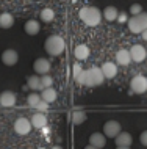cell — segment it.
Returning a JSON list of instances; mask_svg holds the SVG:
<instances>
[{
  "instance_id": "cell-1",
  "label": "cell",
  "mask_w": 147,
  "mask_h": 149,
  "mask_svg": "<svg viewBox=\"0 0 147 149\" xmlns=\"http://www.w3.org/2000/svg\"><path fill=\"white\" fill-rule=\"evenodd\" d=\"M78 16H80L81 22L88 27H97L103 17L102 11H99V8H96V6H83L80 10V13H78Z\"/></svg>"
},
{
  "instance_id": "cell-2",
  "label": "cell",
  "mask_w": 147,
  "mask_h": 149,
  "mask_svg": "<svg viewBox=\"0 0 147 149\" xmlns=\"http://www.w3.org/2000/svg\"><path fill=\"white\" fill-rule=\"evenodd\" d=\"M44 49H46V52L49 55H52V57H58V55H61L63 52H64L66 41L59 35H52V36H49V38L46 39Z\"/></svg>"
},
{
  "instance_id": "cell-3",
  "label": "cell",
  "mask_w": 147,
  "mask_h": 149,
  "mask_svg": "<svg viewBox=\"0 0 147 149\" xmlns=\"http://www.w3.org/2000/svg\"><path fill=\"white\" fill-rule=\"evenodd\" d=\"M127 25H128V30L132 33H142L144 30H147V13L142 11V13L133 16L132 19H128Z\"/></svg>"
},
{
  "instance_id": "cell-4",
  "label": "cell",
  "mask_w": 147,
  "mask_h": 149,
  "mask_svg": "<svg viewBox=\"0 0 147 149\" xmlns=\"http://www.w3.org/2000/svg\"><path fill=\"white\" fill-rule=\"evenodd\" d=\"M105 82V75L100 68L92 66L89 69H86V86H100Z\"/></svg>"
},
{
  "instance_id": "cell-5",
  "label": "cell",
  "mask_w": 147,
  "mask_h": 149,
  "mask_svg": "<svg viewBox=\"0 0 147 149\" xmlns=\"http://www.w3.org/2000/svg\"><path fill=\"white\" fill-rule=\"evenodd\" d=\"M122 132V127H121V123L119 121H106L105 126H103V134L105 136H108V138H116V136Z\"/></svg>"
},
{
  "instance_id": "cell-6",
  "label": "cell",
  "mask_w": 147,
  "mask_h": 149,
  "mask_svg": "<svg viewBox=\"0 0 147 149\" xmlns=\"http://www.w3.org/2000/svg\"><path fill=\"white\" fill-rule=\"evenodd\" d=\"M130 88L136 94H144L147 91V79L144 75H135L132 82H130Z\"/></svg>"
},
{
  "instance_id": "cell-7",
  "label": "cell",
  "mask_w": 147,
  "mask_h": 149,
  "mask_svg": "<svg viewBox=\"0 0 147 149\" xmlns=\"http://www.w3.org/2000/svg\"><path fill=\"white\" fill-rule=\"evenodd\" d=\"M31 129H33V126H31V121L30 119L17 118L14 121V132L17 135H28Z\"/></svg>"
},
{
  "instance_id": "cell-8",
  "label": "cell",
  "mask_w": 147,
  "mask_h": 149,
  "mask_svg": "<svg viewBox=\"0 0 147 149\" xmlns=\"http://www.w3.org/2000/svg\"><path fill=\"white\" fill-rule=\"evenodd\" d=\"M130 57H132V61H135V63H142L147 57V49L144 46L135 44L130 49Z\"/></svg>"
},
{
  "instance_id": "cell-9",
  "label": "cell",
  "mask_w": 147,
  "mask_h": 149,
  "mask_svg": "<svg viewBox=\"0 0 147 149\" xmlns=\"http://www.w3.org/2000/svg\"><path fill=\"white\" fill-rule=\"evenodd\" d=\"M50 68H52V64L47 58H38L36 61L33 63V71H35V74H38V75L49 74Z\"/></svg>"
},
{
  "instance_id": "cell-10",
  "label": "cell",
  "mask_w": 147,
  "mask_h": 149,
  "mask_svg": "<svg viewBox=\"0 0 147 149\" xmlns=\"http://www.w3.org/2000/svg\"><path fill=\"white\" fill-rule=\"evenodd\" d=\"M19 61V54L14 49H6L2 54V63L5 66H14Z\"/></svg>"
},
{
  "instance_id": "cell-11",
  "label": "cell",
  "mask_w": 147,
  "mask_h": 149,
  "mask_svg": "<svg viewBox=\"0 0 147 149\" xmlns=\"http://www.w3.org/2000/svg\"><path fill=\"white\" fill-rule=\"evenodd\" d=\"M17 102V96L14 91H3L0 94V105L2 107H13Z\"/></svg>"
},
{
  "instance_id": "cell-12",
  "label": "cell",
  "mask_w": 147,
  "mask_h": 149,
  "mask_svg": "<svg viewBox=\"0 0 147 149\" xmlns=\"http://www.w3.org/2000/svg\"><path fill=\"white\" fill-rule=\"evenodd\" d=\"M100 69L103 72V75H105V79H114L117 75V66L113 61H105L100 66Z\"/></svg>"
},
{
  "instance_id": "cell-13",
  "label": "cell",
  "mask_w": 147,
  "mask_h": 149,
  "mask_svg": "<svg viewBox=\"0 0 147 149\" xmlns=\"http://www.w3.org/2000/svg\"><path fill=\"white\" fill-rule=\"evenodd\" d=\"M31 126H33L35 129H46L47 127V116L46 113H39V111H36L33 116H31Z\"/></svg>"
},
{
  "instance_id": "cell-14",
  "label": "cell",
  "mask_w": 147,
  "mask_h": 149,
  "mask_svg": "<svg viewBox=\"0 0 147 149\" xmlns=\"http://www.w3.org/2000/svg\"><path fill=\"white\" fill-rule=\"evenodd\" d=\"M116 63L121 66H128L132 63V57H130V50L127 49H121L116 52Z\"/></svg>"
},
{
  "instance_id": "cell-15",
  "label": "cell",
  "mask_w": 147,
  "mask_h": 149,
  "mask_svg": "<svg viewBox=\"0 0 147 149\" xmlns=\"http://www.w3.org/2000/svg\"><path fill=\"white\" fill-rule=\"evenodd\" d=\"M89 144H92V146L102 149V148L106 144V136H105V134H100V132H94V134L89 136Z\"/></svg>"
},
{
  "instance_id": "cell-16",
  "label": "cell",
  "mask_w": 147,
  "mask_h": 149,
  "mask_svg": "<svg viewBox=\"0 0 147 149\" xmlns=\"http://www.w3.org/2000/svg\"><path fill=\"white\" fill-rule=\"evenodd\" d=\"M41 99L44 100V102H47V104H52V102H55L57 100V97H58V93H57V90L55 88H44L41 93Z\"/></svg>"
},
{
  "instance_id": "cell-17",
  "label": "cell",
  "mask_w": 147,
  "mask_h": 149,
  "mask_svg": "<svg viewBox=\"0 0 147 149\" xmlns=\"http://www.w3.org/2000/svg\"><path fill=\"white\" fill-rule=\"evenodd\" d=\"M89 54H91V50H89V47L86 46V44H78V46L75 47V50H74V55H75V58H77L78 61H85V60L89 57Z\"/></svg>"
},
{
  "instance_id": "cell-18",
  "label": "cell",
  "mask_w": 147,
  "mask_h": 149,
  "mask_svg": "<svg viewBox=\"0 0 147 149\" xmlns=\"http://www.w3.org/2000/svg\"><path fill=\"white\" fill-rule=\"evenodd\" d=\"M25 33L30 35V36H35L39 33V30H41V25H39V22L36 21V19H30V21L25 22Z\"/></svg>"
},
{
  "instance_id": "cell-19",
  "label": "cell",
  "mask_w": 147,
  "mask_h": 149,
  "mask_svg": "<svg viewBox=\"0 0 147 149\" xmlns=\"http://www.w3.org/2000/svg\"><path fill=\"white\" fill-rule=\"evenodd\" d=\"M114 141H116V146H130L133 141V136L128 134V132H121L116 138H114Z\"/></svg>"
},
{
  "instance_id": "cell-20",
  "label": "cell",
  "mask_w": 147,
  "mask_h": 149,
  "mask_svg": "<svg viewBox=\"0 0 147 149\" xmlns=\"http://www.w3.org/2000/svg\"><path fill=\"white\" fill-rule=\"evenodd\" d=\"M27 83H28V88L33 91H42V85H41V75L35 74V75H30L27 79Z\"/></svg>"
},
{
  "instance_id": "cell-21",
  "label": "cell",
  "mask_w": 147,
  "mask_h": 149,
  "mask_svg": "<svg viewBox=\"0 0 147 149\" xmlns=\"http://www.w3.org/2000/svg\"><path fill=\"white\" fill-rule=\"evenodd\" d=\"M117 14H119V11H117V8L116 6H106L105 10H103V19L105 21H108V22H114L117 19Z\"/></svg>"
},
{
  "instance_id": "cell-22",
  "label": "cell",
  "mask_w": 147,
  "mask_h": 149,
  "mask_svg": "<svg viewBox=\"0 0 147 149\" xmlns=\"http://www.w3.org/2000/svg\"><path fill=\"white\" fill-rule=\"evenodd\" d=\"M14 25V17L10 13H2L0 14V29H11Z\"/></svg>"
},
{
  "instance_id": "cell-23",
  "label": "cell",
  "mask_w": 147,
  "mask_h": 149,
  "mask_svg": "<svg viewBox=\"0 0 147 149\" xmlns=\"http://www.w3.org/2000/svg\"><path fill=\"white\" fill-rule=\"evenodd\" d=\"M86 118H88V115H86V111H83L81 108H77V110L72 111V123L75 124V126L83 124L86 121Z\"/></svg>"
},
{
  "instance_id": "cell-24",
  "label": "cell",
  "mask_w": 147,
  "mask_h": 149,
  "mask_svg": "<svg viewBox=\"0 0 147 149\" xmlns=\"http://www.w3.org/2000/svg\"><path fill=\"white\" fill-rule=\"evenodd\" d=\"M39 16H41V21H42V22H47V24H49V22H52V21L55 19V11L52 10V8H44Z\"/></svg>"
},
{
  "instance_id": "cell-25",
  "label": "cell",
  "mask_w": 147,
  "mask_h": 149,
  "mask_svg": "<svg viewBox=\"0 0 147 149\" xmlns=\"http://www.w3.org/2000/svg\"><path fill=\"white\" fill-rule=\"evenodd\" d=\"M39 100H41V94H39L38 91H35V93H31L28 97H27V104H28L30 108H35L39 104Z\"/></svg>"
},
{
  "instance_id": "cell-26",
  "label": "cell",
  "mask_w": 147,
  "mask_h": 149,
  "mask_svg": "<svg viewBox=\"0 0 147 149\" xmlns=\"http://www.w3.org/2000/svg\"><path fill=\"white\" fill-rule=\"evenodd\" d=\"M52 83H53V79H52L49 74L41 75V85H42V90H44V88H50V86H52Z\"/></svg>"
},
{
  "instance_id": "cell-27",
  "label": "cell",
  "mask_w": 147,
  "mask_h": 149,
  "mask_svg": "<svg viewBox=\"0 0 147 149\" xmlns=\"http://www.w3.org/2000/svg\"><path fill=\"white\" fill-rule=\"evenodd\" d=\"M49 105L50 104H47V102H44V100H39V104L35 108H36V111H39V113H47V111H49Z\"/></svg>"
},
{
  "instance_id": "cell-28",
  "label": "cell",
  "mask_w": 147,
  "mask_h": 149,
  "mask_svg": "<svg viewBox=\"0 0 147 149\" xmlns=\"http://www.w3.org/2000/svg\"><path fill=\"white\" fill-rule=\"evenodd\" d=\"M83 71V68H81V64L80 63H75L74 64V68H72V77H74V80L80 75V72Z\"/></svg>"
},
{
  "instance_id": "cell-29",
  "label": "cell",
  "mask_w": 147,
  "mask_h": 149,
  "mask_svg": "<svg viewBox=\"0 0 147 149\" xmlns=\"http://www.w3.org/2000/svg\"><path fill=\"white\" fill-rule=\"evenodd\" d=\"M75 82H77L78 85H83V86L86 85V71H85V69H83V71L80 72V75L75 79Z\"/></svg>"
},
{
  "instance_id": "cell-30",
  "label": "cell",
  "mask_w": 147,
  "mask_h": 149,
  "mask_svg": "<svg viewBox=\"0 0 147 149\" xmlns=\"http://www.w3.org/2000/svg\"><path fill=\"white\" fill-rule=\"evenodd\" d=\"M130 13H132L133 16H136V14L142 13V6L139 5V3H133V5L130 6Z\"/></svg>"
},
{
  "instance_id": "cell-31",
  "label": "cell",
  "mask_w": 147,
  "mask_h": 149,
  "mask_svg": "<svg viewBox=\"0 0 147 149\" xmlns=\"http://www.w3.org/2000/svg\"><path fill=\"white\" fill-rule=\"evenodd\" d=\"M116 21H117L119 24H124V22H128V17H127V14H125V13H119Z\"/></svg>"
},
{
  "instance_id": "cell-32",
  "label": "cell",
  "mask_w": 147,
  "mask_h": 149,
  "mask_svg": "<svg viewBox=\"0 0 147 149\" xmlns=\"http://www.w3.org/2000/svg\"><path fill=\"white\" fill-rule=\"evenodd\" d=\"M139 141H141L142 146H147V130H144V132L139 135Z\"/></svg>"
},
{
  "instance_id": "cell-33",
  "label": "cell",
  "mask_w": 147,
  "mask_h": 149,
  "mask_svg": "<svg viewBox=\"0 0 147 149\" xmlns=\"http://www.w3.org/2000/svg\"><path fill=\"white\" fill-rule=\"evenodd\" d=\"M141 36H142V39H144V41H147V30H144L141 33Z\"/></svg>"
},
{
  "instance_id": "cell-34",
  "label": "cell",
  "mask_w": 147,
  "mask_h": 149,
  "mask_svg": "<svg viewBox=\"0 0 147 149\" xmlns=\"http://www.w3.org/2000/svg\"><path fill=\"white\" fill-rule=\"evenodd\" d=\"M116 149H132V148H130V146H117Z\"/></svg>"
},
{
  "instance_id": "cell-35",
  "label": "cell",
  "mask_w": 147,
  "mask_h": 149,
  "mask_svg": "<svg viewBox=\"0 0 147 149\" xmlns=\"http://www.w3.org/2000/svg\"><path fill=\"white\" fill-rule=\"evenodd\" d=\"M85 149H99V148H96V146H92V144H89V146H86Z\"/></svg>"
},
{
  "instance_id": "cell-36",
  "label": "cell",
  "mask_w": 147,
  "mask_h": 149,
  "mask_svg": "<svg viewBox=\"0 0 147 149\" xmlns=\"http://www.w3.org/2000/svg\"><path fill=\"white\" fill-rule=\"evenodd\" d=\"M52 149H63V148H61V146H53Z\"/></svg>"
},
{
  "instance_id": "cell-37",
  "label": "cell",
  "mask_w": 147,
  "mask_h": 149,
  "mask_svg": "<svg viewBox=\"0 0 147 149\" xmlns=\"http://www.w3.org/2000/svg\"><path fill=\"white\" fill-rule=\"evenodd\" d=\"M38 149H46V148H38Z\"/></svg>"
},
{
  "instance_id": "cell-38",
  "label": "cell",
  "mask_w": 147,
  "mask_h": 149,
  "mask_svg": "<svg viewBox=\"0 0 147 149\" xmlns=\"http://www.w3.org/2000/svg\"><path fill=\"white\" fill-rule=\"evenodd\" d=\"M146 49H147V46H146Z\"/></svg>"
}]
</instances>
